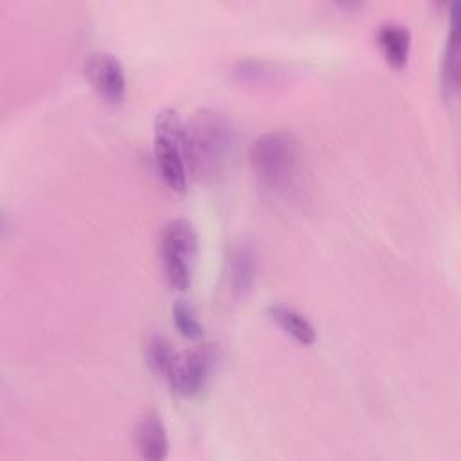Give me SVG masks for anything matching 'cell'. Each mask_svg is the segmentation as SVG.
Listing matches in <instances>:
<instances>
[{"label":"cell","instance_id":"cell-6","mask_svg":"<svg viewBox=\"0 0 461 461\" xmlns=\"http://www.w3.org/2000/svg\"><path fill=\"white\" fill-rule=\"evenodd\" d=\"M83 74L94 92L110 104L122 103L126 95V74L121 59L108 50H94L85 58Z\"/></svg>","mask_w":461,"mask_h":461},{"label":"cell","instance_id":"cell-1","mask_svg":"<svg viewBox=\"0 0 461 461\" xmlns=\"http://www.w3.org/2000/svg\"><path fill=\"white\" fill-rule=\"evenodd\" d=\"M185 155L189 175L214 178L220 175L236 146V131L229 117L214 108L196 110L184 122Z\"/></svg>","mask_w":461,"mask_h":461},{"label":"cell","instance_id":"cell-4","mask_svg":"<svg viewBox=\"0 0 461 461\" xmlns=\"http://www.w3.org/2000/svg\"><path fill=\"white\" fill-rule=\"evenodd\" d=\"M158 249L167 283L176 290H187L198 258V232L193 221L187 218H171L162 227Z\"/></svg>","mask_w":461,"mask_h":461},{"label":"cell","instance_id":"cell-9","mask_svg":"<svg viewBox=\"0 0 461 461\" xmlns=\"http://www.w3.org/2000/svg\"><path fill=\"white\" fill-rule=\"evenodd\" d=\"M376 45L393 68H403L411 52V31L400 22H382L376 27Z\"/></svg>","mask_w":461,"mask_h":461},{"label":"cell","instance_id":"cell-3","mask_svg":"<svg viewBox=\"0 0 461 461\" xmlns=\"http://www.w3.org/2000/svg\"><path fill=\"white\" fill-rule=\"evenodd\" d=\"M153 151L158 173L167 187L184 191L189 178L184 121L175 108H164L155 117Z\"/></svg>","mask_w":461,"mask_h":461},{"label":"cell","instance_id":"cell-12","mask_svg":"<svg viewBox=\"0 0 461 461\" xmlns=\"http://www.w3.org/2000/svg\"><path fill=\"white\" fill-rule=\"evenodd\" d=\"M175 349L166 335L153 333L148 337L144 346V358L148 367L160 376H167V371L171 367V362L175 358Z\"/></svg>","mask_w":461,"mask_h":461},{"label":"cell","instance_id":"cell-10","mask_svg":"<svg viewBox=\"0 0 461 461\" xmlns=\"http://www.w3.org/2000/svg\"><path fill=\"white\" fill-rule=\"evenodd\" d=\"M267 313L286 335H290L299 344L310 346L315 342L317 331H315L313 324L297 308L285 304V303H272V304H268Z\"/></svg>","mask_w":461,"mask_h":461},{"label":"cell","instance_id":"cell-2","mask_svg":"<svg viewBox=\"0 0 461 461\" xmlns=\"http://www.w3.org/2000/svg\"><path fill=\"white\" fill-rule=\"evenodd\" d=\"M249 160L263 187L272 191L286 189L299 167V142L285 130L265 131L252 140Z\"/></svg>","mask_w":461,"mask_h":461},{"label":"cell","instance_id":"cell-13","mask_svg":"<svg viewBox=\"0 0 461 461\" xmlns=\"http://www.w3.org/2000/svg\"><path fill=\"white\" fill-rule=\"evenodd\" d=\"M173 321L180 335H184L189 340H198L203 337V326L198 319V313L191 301L187 299H176L173 304Z\"/></svg>","mask_w":461,"mask_h":461},{"label":"cell","instance_id":"cell-8","mask_svg":"<svg viewBox=\"0 0 461 461\" xmlns=\"http://www.w3.org/2000/svg\"><path fill=\"white\" fill-rule=\"evenodd\" d=\"M457 4L452 5L450 11V29L443 45L441 59H439V88L445 99H456L459 92V38L456 25Z\"/></svg>","mask_w":461,"mask_h":461},{"label":"cell","instance_id":"cell-5","mask_svg":"<svg viewBox=\"0 0 461 461\" xmlns=\"http://www.w3.org/2000/svg\"><path fill=\"white\" fill-rule=\"evenodd\" d=\"M216 360L218 349L214 344H200L193 349L176 353L166 378L176 394L184 398L196 396L211 378Z\"/></svg>","mask_w":461,"mask_h":461},{"label":"cell","instance_id":"cell-7","mask_svg":"<svg viewBox=\"0 0 461 461\" xmlns=\"http://www.w3.org/2000/svg\"><path fill=\"white\" fill-rule=\"evenodd\" d=\"M133 441L137 452L146 461H162L167 457L169 441L166 427L155 411H144L133 427Z\"/></svg>","mask_w":461,"mask_h":461},{"label":"cell","instance_id":"cell-11","mask_svg":"<svg viewBox=\"0 0 461 461\" xmlns=\"http://www.w3.org/2000/svg\"><path fill=\"white\" fill-rule=\"evenodd\" d=\"M258 263L250 245L238 243L229 256V281L236 295H247L256 281Z\"/></svg>","mask_w":461,"mask_h":461}]
</instances>
